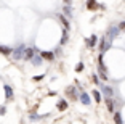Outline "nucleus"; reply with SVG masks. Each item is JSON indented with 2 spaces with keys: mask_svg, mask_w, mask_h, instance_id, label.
I'll list each match as a JSON object with an SVG mask.
<instances>
[{
  "mask_svg": "<svg viewBox=\"0 0 125 124\" xmlns=\"http://www.w3.org/2000/svg\"><path fill=\"white\" fill-rule=\"evenodd\" d=\"M111 45H112V40H109L106 36H104L103 39H101V42H99V52L104 53L106 50H109V48H111Z\"/></svg>",
  "mask_w": 125,
  "mask_h": 124,
  "instance_id": "nucleus-1",
  "label": "nucleus"
},
{
  "mask_svg": "<svg viewBox=\"0 0 125 124\" xmlns=\"http://www.w3.org/2000/svg\"><path fill=\"white\" fill-rule=\"evenodd\" d=\"M0 53H2V55H7V56H8V55L13 53V50H11L10 47H3V45H0Z\"/></svg>",
  "mask_w": 125,
  "mask_h": 124,
  "instance_id": "nucleus-12",
  "label": "nucleus"
},
{
  "mask_svg": "<svg viewBox=\"0 0 125 124\" xmlns=\"http://www.w3.org/2000/svg\"><path fill=\"white\" fill-rule=\"evenodd\" d=\"M5 113H7V110H5V108H0V114H5Z\"/></svg>",
  "mask_w": 125,
  "mask_h": 124,
  "instance_id": "nucleus-25",
  "label": "nucleus"
},
{
  "mask_svg": "<svg viewBox=\"0 0 125 124\" xmlns=\"http://www.w3.org/2000/svg\"><path fill=\"white\" fill-rule=\"evenodd\" d=\"M34 56H35V55H34V48H32V47L24 50V60H27V61H29V60L34 58Z\"/></svg>",
  "mask_w": 125,
  "mask_h": 124,
  "instance_id": "nucleus-7",
  "label": "nucleus"
},
{
  "mask_svg": "<svg viewBox=\"0 0 125 124\" xmlns=\"http://www.w3.org/2000/svg\"><path fill=\"white\" fill-rule=\"evenodd\" d=\"M120 32V29H119V26H111L109 28V31H107V34H106V37L109 40H114L115 37H117V34Z\"/></svg>",
  "mask_w": 125,
  "mask_h": 124,
  "instance_id": "nucleus-3",
  "label": "nucleus"
},
{
  "mask_svg": "<svg viewBox=\"0 0 125 124\" xmlns=\"http://www.w3.org/2000/svg\"><path fill=\"white\" fill-rule=\"evenodd\" d=\"M75 71H77V73H82V71H83V63H77V65H75Z\"/></svg>",
  "mask_w": 125,
  "mask_h": 124,
  "instance_id": "nucleus-21",
  "label": "nucleus"
},
{
  "mask_svg": "<svg viewBox=\"0 0 125 124\" xmlns=\"http://www.w3.org/2000/svg\"><path fill=\"white\" fill-rule=\"evenodd\" d=\"M43 79V74H42V76H34V81H42Z\"/></svg>",
  "mask_w": 125,
  "mask_h": 124,
  "instance_id": "nucleus-24",
  "label": "nucleus"
},
{
  "mask_svg": "<svg viewBox=\"0 0 125 124\" xmlns=\"http://www.w3.org/2000/svg\"><path fill=\"white\" fill-rule=\"evenodd\" d=\"M58 110H59V111L67 110V102H66V100H59V102H58Z\"/></svg>",
  "mask_w": 125,
  "mask_h": 124,
  "instance_id": "nucleus-16",
  "label": "nucleus"
},
{
  "mask_svg": "<svg viewBox=\"0 0 125 124\" xmlns=\"http://www.w3.org/2000/svg\"><path fill=\"white\" fill-rule=\"evenodd\" d=\"M3 89H5V97H7V98H11V97H13V89H11L10 85H3Z\"/></svg>",
  "mask_w": 125,
  "mask_h": 124,
  "instance_id": "nucleus-13",
  "label": "nucleus"
},
{
  "mask_svg": "<svg viewBox=\"0 0 125 124\" xmlns=\"http://www.w3.org/2000/svg\"><path fill=\"white\" fill-rule=\"evenodd\" d=\"M92 94H93V98H95V102H96V103L101 102V94H99V90H93Z\"/></svg>",
  "mask_w": 125,
  "mask_h": 124,
  "instance_id": "nucleus-18",
  "label": "nucleus"
},
{
  "mask_svg": "<svg viewBox=\"0 0 125 124\" xmlns=\"http://www.w3.org/2000/svg\"><path fill=\"white\" fill-rule=\"evenodd\" d=\"M66 94H67V97H69L71 100H77V90H75L74 85H69V87L66 89Z\"/></svg>",
  "mask_w": 125,
  "mask_h": 124,
  "instance_id": "nucleus-4",
  "label": "nucleus"
},
{
  "mask_svg": "<svg viewBox=\"0 0 125 124\" xmlns=\"http://www.w3.org/2000/svg\"><path fill=\"white\" fill-rule=\"evenodd\" d=\"M119 29H120V32H125V21L119 23Z\"/></svg>",
  "mask_w": 125,
  "mask_h": 124,
  "instance_id": "nucleus-22",
  "label": "nucleus"
},
{
  "mask_svg": "<svg viewBox=\"0 0 125 124\" xmlns=\"http://www.w3.org/2000/svg\"><path fill=\"white\" fill-rule=\"evenodd\" d=\"M92 79H93V82H95V84H99V79H98V76H96V74H93Z\"/></svg>",
  "mask_w": 125,
  "mask_h": 124,
  "instance_id": "nucleus-23",
  "label": "nucleus"
},
{
  "mask_svg": "<svg viewBox=\"0 0 125 124\" xmlns=\"http://www.w3.org/2000/svg\"><path fill=\"white\" fill-rule=\"evenodd\" d=\"M59 19H61L62 26H64V29H69V28H71L69 21H67V19H66V16H64V15H59Z\"/></svg>",
  "mask_w": 125,
  "mask_h": 124,
  "instance_id": "nucleus-17",
  "label": "nucleus"
},
{
  "mask_svg": "<svg viewBox=\"0 0 125 124\" xmlns=\"http://www.w3.org/2000/svg\"><path fill=\"white\" fill-rule=\"evenodd\" d=\"M62 2H64V3H67V5L71 3V0H62Z\"/></svg>",
  "mask_w": 125,
  "mask_h": 124,
  "instance_id": "nucleus-26",
  "label": "nucleus"
},
{
  "mask_svg": "<svg viewBox=\"0 0 125 124\" xmlns=\"http://www.w3.org/2000/svg\"><path fill=\"white\" fill-rule=\"evenodd\" d=\"M62 11H64V15H67L69 18L72 16V10H71V7H69V5H66V7L62 8Z\"/></svg>",
  "mask_w": 125,
  "mask_h": 124,
  "instance_id": "nucleus-20",
  "label": "nucleus"
},
{
  "mask_svg": "<svg viewBox=\"0 0 125 124\" xmlns=\"http://www.w3.org/2000/svg\"><path fill=\"white\" fill-rule=\"evenodd\" d=\"M96 42H98V37H96L95 34H93V36H90L88 39H85V44H87V47H88V48H93L96 45Z\"/></svg>",
  "mask_w": 125,
  "mask_h": 124,
  "instance_id": "nucleus-5",
  "label": "nucleus"
},
{
  "mask_svg": "<svg viewBox=\"0 0 125 124\" xmlns=\"http://www.w3.org/2000/svg\"><path fill=\"white\" fill-rule=\"evenodd\" d=\"M114 123H115V124H124V119H122V114L119 113V111H115V113H114Z\"/></svg>",
  "mask_w": 125,
  "mask_h": 124,
  "instance_id": "nucleus-15",
  "label": "nucleus"
},
{
  "mask_svg": "<svg viewBox=\"0 0 125 124\" xmlns=\"http://www.w3.org/2000/svg\"><path fill=\"white\" fill-rule=\"evenodd\" d=\"M24 50H26V47H24V45H19L18 48H15V50H13V55H11V56H13V58L15 60H19V58H24Z\"/></svg>",
  "mask_w": 125,
  "mask_h": 124,
  "instance_id": "nucleus-2",
  "label": "nucleus"
},
{
  "mask_svg": "<svg viewBox=\"0 0 125 124\" xmlns=\"http://www.w3.org/2000/svg\"><path fill=\"white\" fill-rule=\"evenodd\" d=\"M40 55H42V58H43V60H50V61L55 58V53H53V52H42Z\"/></svg>",
  "mask_w": 125,
  "mask_h": 124,
  "instance_id": "nucleus-9",
  "label": "nucleus"
},
{
  "mask_svg": "<svg viewBox=\"0 0 125 124\" xmlns=\"http://www.w3.org/2000/svg\"><path fill=\"white\" fill-rule=\"evenodd\" d=\"M80 102L83 103V105H90V103H92V100H90L88 94H85V92H80Z\"/></svg>",
  "mask_w": 125,
  "mask_h": 124,
  "instance_id": "nucleus-8",
  "label": "nucleus"
},
{
  "mask_svg": "<svg viewBox=\"0 0 125 124\" xmlns=\"http://www.w3.org/2000/svg\"><path fill=\"white\" fill-rule=\"evenodd\" d=\"M99 5L96 3V0H87V8L88 10H96Z\"/></svg>",
  "mask_w": 125,
  "mask_h": 124,
  "instance_id": "nucleus-10",
  "label": "nucleus"
},
{
  "mask_svg": "<svg viewBox=\"0 0 125 124\" xmlns=\"http://www.w3.org/2000/svg\"><path fill=\"white\" fill-rule=\"evenodd\" d=\"M106 106H107V111H111V113H112V111L115 110V102L111 98V97H107V98H106Z\"/></svg>",
  "mask_w": 125,
  "mask_h": 124,
  "instance_id": "nucleus-6",
  "label": "nucleus"
},
{
  "mask_svg": "<svg viewBox=\"0 0 125 124\" xmlns=\"http://www.w3.org/2000/svg\"><path fill=\"white\" fill-rule=\"evenodd\" d=\"M103 94H106L107 97H112L114 95V90H112V87H109V85H103Z\"/></svg>",
  "mask_w": 125,
  "mask_h": 124,
  "instance_id": "nucleus-11",
  "label": "nucleus"
},
{
  "mask_svg": "<svg viewBox=\"0 0 125 124\" xmlns=\"http://www.w3.org/2000/svg\"><path fill=\"white\" fill-rule=\"evenodd\" d=\"M42 60H43V58H42V55H39V56H34V58H32V63H34L35 66H39V65L42 63Z\"/></svg>",
  "mask_w": 125,
  "mask_h": 124,
  "instance_id": "nucleus-19",
  "label": "nucleus"
},
{
  "mask_svg": "<svg viewBox=\"0 0 125 124\" xmlns=\"http://www.w3.org/2000/svg\"><path fill=\"white\" fill-rule=\"evenodd\" d=\"M67 40H69V36H67V29H62V37H61V45H66Z\"/></svg>",
  "mask_w": 125,
  "mask_h": 124,
  "instance_id": "nucleus-14",
  "label": "nucleus"
}]
</instances>
